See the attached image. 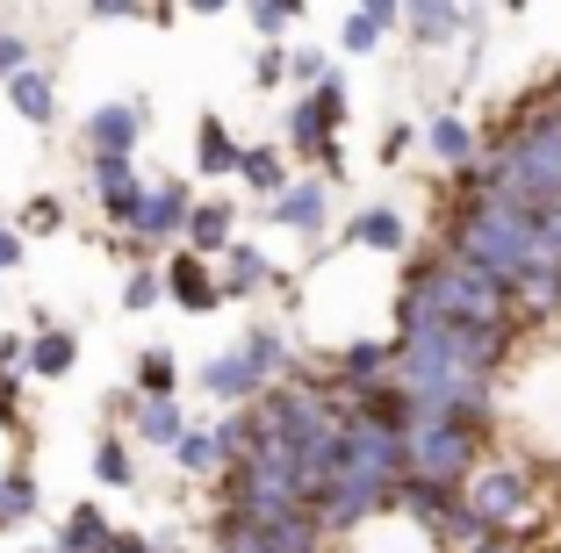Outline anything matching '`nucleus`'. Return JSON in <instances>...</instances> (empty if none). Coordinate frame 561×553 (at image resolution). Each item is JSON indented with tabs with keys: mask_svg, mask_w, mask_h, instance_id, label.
I'll use <instances>...</instances> for the list:
<instances>
[{
	"mask_svg": "<svg viewBox=\"0 0 561 553\" xmlns=\"http://www.w3.org/2000/svg\"><path fill=\"white\" fill-rule=\"evenodd\" d=\"M482 468V424L446 417V410H411L403 424V474L432 488H461Z\"/></svg>",
	"mask_w": 561,
	"mask_h": 553,
	"instance_id": "f257e3e1",
	"label": "nucleus"
},
{
	"mask_svg": "<svg viewBox=\"0 0 561 553\" xmlns=\"http://www.w3.org/2000/svg\"><path fill=\"white\" fill-rule=\"evenodd\" d=\"M454 496H461V510L482 525V532H512V525L533 510V474L526 468H476Z\"/></svg>",
	"mask_w": 561,
	"mask_h": 553,
	"instance_id": "f03ea898",
	"label": "nucleus"
},
{
	"mask_svg": "<svg viewBox=\"0 0 561 553\" xmlns=\"http://www.w3.org/2000/svg\"><path fill=\"white\" fill-rule=\"evenodd\" d=\"M317 518L310 510H288L280 525H252L238 518V510H224V525H216V553H317Z\"/></svg>",
	"mask_w": 561,
	"mask_h": 553,
	"instance_id": "7ed1b4c3",
	"label": "nucleus"
},
{
	"mask_svg": "<svg viewBox=\"0 0 561 553\" xmlns=\"http://www.w3.org/2000/svg\"><path fill=\"white\" fill-rule=\"evenodd\" d=\"M187 209H195V201H187V187H173V180H165V187H145V195H137L130 230L145 244H165V238H181V230H187Z\"/></svg>",
	"mask_w": 561,
	"mask_h": 553,
	"instance_id": "20e7f679",
	"label": "nucleus"
},
{
	"mask_svg": "<svg viewBox=\"0 0 561 553\" xmlns=\"http://www.w3.org/2000/svg\"><path fill=\"white\" fill-rule=\"evenodd\" d=\"M266 216H274V223H288V230H324V216H331V180H288Z\"/></svg>",
	"mask_w": 561,
	"mask_h": 553,
	"instance_id": "39448f33",
	"label": "nucleus"
},
{
	"mask_svg": "<svg viewBox=\"0 0 561 553\" xmlns=\"http://www.w3.org/2000/svg\"><path fill=\"white\" fill-rule=\"evenodd\" d=\"M137 130H145V108H101L94 123H87V145H94V159H130V145H137Z\"/></svg>",
	"mask_w": 561,
	"mask_h": 553,
	"instance_id": "423d86ee",
	"label": "nucleus"
},
{
	"mask_svg": "<svg viewBox=\"0 0 561 553\" xmlns=\"http://www.w3.org/2000/svg\"><path fill=\"white\" fill-rule=\"evenodd\" d=\"M260 381H266V375L245 359V345L202 367V389H209V395H224V403H245V395H260Z\"/></svg>",
	"mask_w": 561,
	"mask_h": 553,
	"instance_id": "0eeeda50",
	"label": "nucleus"
},
{
	"mask_svg": "<svg viewBox=\"0 0 561 553\" xmlns=\"http://www.w3.org/2000/svg\"><path fill=\"white\" fill-rule=\"evenodd\" d=\"M159 288H173V302H181V310H216V302H224V288H216V274L202 260H173Z\"/></svg>",
	"mask_w": 561,
	"mask_h": 553,
	"instance_id": "6e6552de",
	"label": "nucleus"
},
{
	"mask_svg": "<svg viewBox=\"0 0 561 553\" xmlns=\"http://www.w3.org/2000/svg\"><path fill=\"white\" fill-rule=\"evenodd\" d=\"M346 238H353V244H367V252H403V244H411V230H403V216L389 209V201H375V209L353 216Z\"/></svg>",
	"mask_w": 561,
	"mask_h": 553,
	"instance_id": "1a4fd4ad",
	"label": "nucleus"
},
{
	"mask_svg": "<svg viewBox=\"0 0 561 553\" xmlns=\"http://www.w3.org/2000/svg\"><path fill=\"white\" fill-rule=\"evenodd\" d=\"M403 15H411L417 44H454V30H461V0H403Z\"/></svg>",
	"mask_w": 561,
	"mask_h": 553,
	"instance_id": "9d476101",
	"label": "nucleus"
},
{
	"mask_svg": "<svg viewBox=\"0 0 561 553\" xmlns=\"http://www.w3.org/2000/svg\"><path fill=\"white\" fill-rule=\"evenodd\" d=\"M187 244H195V260H216V252L231 244V201H202V209H187Z\"/></svg>",
	"mask_w": 561,
	"mask_h": 553,
	"instance_id": "9b49d317",
	"label": "nucleus"
},
{
	"mask_svg": "<svg viewBox=\"0 0 561 553\" xmlns=\"http://www.w3.org/2000/svg\"><path fill=\"white\" fill-rule=\"evenodd\" d=\"M425 145H432V159H439V165H476V130H468L461 115H432Z\"/></svg>",
	"mask_w": 561,
	"mask_h": 553,
	"instance_id": "f8f14e48",
	"label": "nucleus"
},
{
	"mask_svg": "<svg viewBox=\"0 0 561 553\" xmlns=\"http://www.w3.org/2000/svg\"><path fill=\"white\" fill-rule=\"evenodd\" d=\"M266 280H274V266H266L252 244H224V280H216L224 295H260Z\"/></svg>",
	"mask_w": 561,
	"mask_h": 553,
	"instance_id": "ddd939ff",
	"label": "nucleus"
},
{
	"mask_svg": "<svg viewBox=\"0 0 561 553\" xmlns=\"http://www.w3.org/2000/svg\"><path fill=\"white\" fill-rule=\"evenodd\" d=\"M108 532H116V525L101 518L94 504H80L66 518V532H58V553H108Z\"/></svg>",
	"mask_w": 561,
	"mask_h": 553,
	"instance_id": "4468645a",
	"label": "nucleus"
},
{
	"mask_svg": "<svg viewBox=\"0 0 561 553\" xmlns=\"http://www.w3.org/2000/svg\"><path fill=\"white\" fill-rule=\"evenodd\" d=\"M181 431H187V424H181V403H173V395H145V403H137V439L173 446Z\"/></svg>",
	"mask_w": 561,
	"mask_h": 553,
	"instance_id": "2eb2a0df",
	"label": "nucleus"
},
{
	"mask_svg": "<svg viewBox=\"0 0 561 553\" xmlns=\"http://www.w3.org/2000/svg\"><path fill=\"white\" fill-rule=\"evenodd\" d=\"M72 359H80V338H72V331H44V338L30 345V375H72Z\"/></svg>",
	"mask_w": 561,
	"mask_h": 553,
	"instance_id": "dca6fc26",
	"label": "nucleus"
},
{
	"mask_svg": "<svg viewBox=\"0 0 561 553\" xmlns=\"http://www.w3.org/2000/svg\"><path fill=\"white\" fill-rule=\"evenodd\" d=\"M195 159H202V173H238V145H231V130L216 123V115H202V137H195Z\"/></svg>",
	"mask_w": 561,
	"mask_h": 553,
	"instance_id": "f3484780",
	"label": "nucleus"
},
{
	"mask_svg": "<svg viewBox=\"0 0 561 553\" xmlns=\"http://www.w3.org/2000/svg\"><path fill=\"white\" fill-rule=\"evenodd\" d=\"M173 460H181L187 474H216L224 468V446H216V431H181V439H173Z\"/></svg>",
	"mask_w": 561,
	"mask_h": 553,
	"instance_id": "a211bd4d",
	"label": "nucleus"
},
{
	"mask_svg": "<svg viewBox=\"0 0 561 553\" xmlns=\"http://www.w3.org/2000/svg\"><path fill=\"white\" fill-rule=\"evenodd\" d=\"M238 180H245V187H260L266 201H274L280 187H288V173H280L274 151H238Z\"/></svg>",
	"mask_w": 561,
	"mask_h": 553,
	"instance_id": "6ab92c4d",
	"label": "nucleus"
},
{
	"mask_svg": "<svg viewBox=\"0 0 561 553\" xmlns=\"http://www.w3.org/2000/svg\"><path fill=\"white\" fill-rule=\"evenodd\" d=\"M30 510H36V482H30V468H15L0 482V525H22Z\"/></svg>",
	"mask_w": 561,
	"mask_h": 553,
	"instance_id": "aec40b11",
	"label": "nucleus"
},
{
	"mask_svg": "<svg viewBox=\"0 0 561 553\" xmlns=\"http://www.w3.org/2000/svg\"><path fill=\"white\" fill-rule=\"evenodd\" d=\"M15 108L30 115V123H50V80L44 72H15Z\"/></svg>",
	"mask_w": 561,
	"mask_h": 553,
	"instance_id": "412c9836",
	"label": "nucleus"
},
{
	"mask_svg": "<svg viewBox=\"0 0 561 553\" xmlns=\"http://www.w3.org/2000/svg\"><path fill=\"white\" fill-rule=\"evenodd\" d=\"M137 395H173V353H145L137 359Z\"/></svg>",
	"mask_w": 561,
	"mask_h": 553,
	"instance_id": "4be33fe9",
	"label": "nucleus"
},
{
	"mask_svg": "<svg viewBox=\"0 0 561 553\" xmlns=\"http://www.w3.org/2000/svg\"><path fill=\"white\" fill-rule=\"evenodd\" d=\"M94 474L108 488H130V453H123V439H101L94 446Z\"/></svg>",
	"mask_w": 561,
	"mask_h": 553,
	"instance_id": "5701e85b",
	"label": "nucleus"
},
{
	"mask_svg": "<svg viewBox=\"0 0 561 553\" xmlns=\"http://www.w3.org/2000/svg\"><path fill=\"white\" fill-rule=\"evenodd\" d=\"M302 0H252V22H260V36H280V22L296 15Z\"/></svg>",
	"mask_w": 561,
	"mask_h": 553,
	"instance_id": "b1692460",
	"label": "nucleus"
},
{
	"mask_svg": "<svg viewBox=\"0 0 561 553\" xmlns=\"http://www.w3.org/2000/svg\"><path fill=\"white\" fill-rule=\"evenodd\" d=\"M123 302H130V310H151V302H159V274H130Z\"/></svg>",
	"mask_w": 561,
	"mask_h": 553,
	"instance_id": "393cba45",
	"label": "nucleus"
},
{
	"mask_svg": "<svg viewBox=\"0 0 561 553\" xmlns=\"http://www.w3.org/2000/svg\"><path fill=\"white\" fill-rule=\"evenodd\" d=\"M360 15L375 22L381 36H389V30H397V15H403V0H360Z\"/></svg>",
	"mask_w": 561,
	"mask_h": 553,
	"instance_id": "a878e982",
	"label": "nucleus"
},
{
	"mask_svg": "<svg viewBox=\"0 0 561 553\" xmlns=\"http://www.w3.org/2000/svg\"><path fill=\"white\" fill-rule=\"evenodd\" d=\"M461 553H526V546H518L512 532H482V539H468Z\"/></svg>",
	"mask_w": 561,
	"mask_h": 553,
	"instance_id": "bb28decb",
	"label": "nucleus"
},
{
	"mask_svg": "<svg viewBox=\"0 0 561 553\" xmlns=\"http://www.w3.org/2000/svg\"><path fill=\"white\" fill-rule=\"evenodd\" d=\"M375 44H381V30H375L367 15H353V22H346V50H375Z\"/></svg>",
	"mask_w": 561,
	"mask_h": 553,
	"instance_id": "cd10ccee",
	"label": "nucleus"
},
{
	"mask_svg": "<svg viewBox=\"0 0 561 553\" xmlns=\"http://www.w3.org/2000/svg\"><path fill=\"white\" fill-rule=\"evenodd\" d=\"M108 553H159V539H145V532H108Z\"/></svg>",
	"mask_w": 561,
	"mask_h": 553,
	"instance_id": "c85d7f7f",
	"label": "nucleus"
},
{
	"mask_svg": "<svg viewBox=\"0 0 561 553\" xmlns=\"http://www.w3.org/2000/svg\"><path fill=\"white\" fill-rule=\"evenodd\" d=\"M58 223H66V209H58V201H36V209H30V230H58Z\"/></svg>",
	"mask_w": 561,
	"mask_h": 553,
	"instance_id": "c756f323",
	"label": "nucleus"
},
{
	"mask_svg": "<svg viewBox=\"0 0 561 553\" xmlns=\"http://www.w3.org/2000/svg\"><path fill=\"white\" fill-rule=\"evenodd\" d=\"M280 80H288V58H280V50H266V58H260V87H280Z\"/></svg>",
	"mask_w": 561,
	"mask_h": 553,
	"instance_id": "7c9ffc66",
	"label": "nucleus"
},
{
	"mask_svg": "<svg viewBox=\"0 0 561 553\" xmlns=\"http://www.w3.org/2000/svg\"><path fill=\"white\" fill-rule=\"evenodd\" d=\"M15 260H22V238H8V230H0V274H8Z\"/></svg>",
	"mask_w": 561,
	"mask_h": 553,
	"instance_id": "2f4dec72",
	"label": "nucleus"
},
{
	"mask_svg": "<svg viewBox=\"0 0 561 553\" xmlns=\"http://www.w3.org/2000/svg\"><path fill=\"white\" fill-rule=\"evenodd\" d=\"M195 8H224V0H195Z\"/></svg>",
	"mask_w": 561,
	"mask_h": 553,
	"instance_id": "473e14b6",
	"label": "nucleus"
}]
</instances>
